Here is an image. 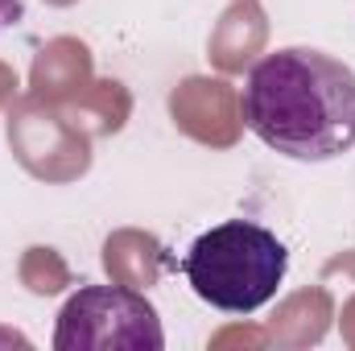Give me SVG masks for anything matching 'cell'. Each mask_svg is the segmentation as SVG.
I'll return each mask as SVG.
<instances>
[{
  "label": "cell",
  "instance_id": "6",
  "mask_svg": "<svg viewBox=\"0 0 355 351\" xmlns=\"http://www.w3.org/2000/svg\"><path fill=\"white\" fill-rule=\"evenodd\" d=\"M87 79H91L87 46L75 42V37H58L33 62V99L62 103V99H71V95H79L87 87Z\"/></svg>",
  "mask_w": 355,
  "mask_h": 351
},
{
  "label": "cell",
  "instance_id": "2",
  "mask_svg": "<svg viewBox=\"0 0 355 351\" xmlns=\"http://www.w3.org/2000/svg\"><path fill=\"white\" fill-rule=\"evenodd\" d=\"M285 264L289 252L268 228L252 219H227L190 244L182 273L207 306L223 314H252L277 298Z\"/></svg>",
  "mask_w": 355,
  "mask_h": 351
},
{
  "label": "cell",
  "instance_id": "1",
  "mask_svg": "<svg viewBox=\"0 0 355 351\" xmlns=\"http://www.w3.org/2000/svg\"><path fill=\"white\" fill-rule=\"evenodd\" d=\"M240 116L281 157L331 162L355 145V71L322 50H272L244 83Z\"/></svg>",
  "mask_w": 355,
  "mask_h": 351
},
{
  "label": "cell",
  "instance_id": "7",
  "mask_svg": "<svg viewBox=\"0 0 355 351\" xmlns=\"http://www.w3.org/2000/svg\"><path fill=\"white\" fill-rule=\"evenodd\" d=\"M261 42H265V17H261V8L257 4H236L219 21V33L211 37V58L223 71H240Z\"/></svg>",
  "mask_w": 355,
  "mask_h": 351
},
{
  "label": "cell",
  "instance_id": "5",
  "mask_svg": "<svg viewBox=\"0 0 355 351\" xmlns=\"http://www.w3.org/2000/svg\"><path fill=\"white\" fill-rule=\"evenodd\" d=\"M170 112H174V124H182L190 137L207 145H232L244 120L236 116V91L223 79H186L170 95Z\"/></svg>",
  "mask_w": 355,
  "mask_h": 351
},
{
  "label": "cell",
  "instance_id": "8",
  "mask_svg": "<svg viewBox=\"0 0 355 351\" xmlns=\"http://www.w3.org/2000/svg\"><path fill=\"white\" fill-rule=\"evenodd\" d=\"M75 116H91L95 132H116L128 116V95L120 83H95V87L79 91V103H75Z\"/></svg>",
  "mask_w": 355,
  "mask_h": 351
},
{
  "label": "cell",
  "instance_id": "10",
  "mask_svg": "<svg viewBox=\"0 0 355 351\" xmlns=\"http://www.w3.org/2000/svg\"><path fill=\"white\" fill-rule=\"evenodd\" d=\"M12 87H17V75H12L8 67H0V103H4L8 95H12Z\"/></svg>",
  "mask_w": 355,
  "mask_h": 351
},
{
  "label": "cell",
  "instance_id": "11",
  "mask_svg": "<svg viewBox=\"0 0 355 351\" xmlns=\"http://www.w3.org/2000/svg\"><path fill=\"white\" fill-rule=\"evenodd\" d=\"M50 4H75V0H50Z\"/></svg>",
  "mask_w": 355,
  "mask_h": 351
},
{
  "label": "cell",
  "instance_id": "9",
  "mask_svg": "<svg viewBox=\"0 0 355 351\" xmlns=\"http://www.w3.org/2000/svg\"><path fill=\"white\" fill-rule=\"evenodd\" d=\"M21 12H25V8H21V0H0V29H4V25H17V21H21Z\"/></svg>",
  "mask_w": 355,
  "mask_h": 351
},
{
  "label": "cell",
  "instance_id": "4",
  "mask_svg": "<svg viewBox=\"0 0 355 351\" xmlns=\"http://www.w3.org/2000/svg\"><path fill=\"white\" fill-rule=\"evenodd\" d=\"M8 145L29 174L46 182H71L91 166L87 132L46 99H25L8 116Z\"/></svg>",
  "mask_w": 355,
  "mask_h": 351
},
{
  "label": "cell",
  "instance_id": "3",
  "mask_svg": "<svg viewBox=\"0 0 355 351\" xmlns=\"http://www.w3.org/2000/svg\"><path fill=\"white\" fill-rule=\"evenodd\" d=\"M162 318L132 285H83L58 314L54 351H162Z\"/></svg>",
  "mask_w": 355,
  "mask_h": 351
}]
</instances>
